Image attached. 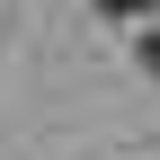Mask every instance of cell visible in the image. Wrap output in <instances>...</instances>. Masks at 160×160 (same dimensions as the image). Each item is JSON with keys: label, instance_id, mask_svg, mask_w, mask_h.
Returning a JSON list of instances; mask_svg holds the SVG:
<instances>
[{"label": "cell", "instance_id": "obj_1", "mask_svg": "<svg viewBox=\"0 0 160 160\" xmlns=\"http://www.w3.org/2000/svg\"><path fill=\"white\" fill-rule=\"evenodd\" d=\"M98 9H116V18H160V0H98Z\"/></svg>", "mask_w": 160, "mask_h": 160}, {"label": "cell", "instance_id": "obj_2", "mask_svg": "<svg viewBox=\"0 0 160 160\" xmlns=\"http://www.w3.org/2000/svg\"><path fill=\"white\" fill-rule=\"evenodd\" d=\"M151 71H160V27H151Z\"/></svg>", "mask_w": 160, "mask_h": 160}]
</instances>
